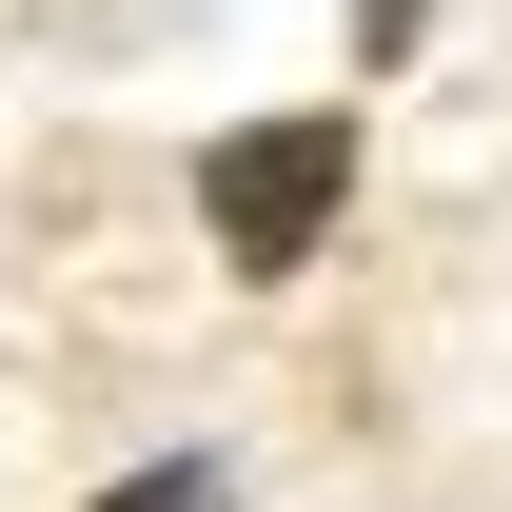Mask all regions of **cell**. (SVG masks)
<instances>
[{"mask_svg": "<svg viewBox=\"0 0 512 512\" xmlns=\"http://www.w3.org/2000/svg\"><path fill=\"white\" fill-rule=\"evenodd\" d=\"M335 217H355V119H237L217 158H197V237L237 256V276H316Z\"/></svg>", "mask_w": 512, "mask_h": 512, "instance_id": "1", "label": "cell"}, {"mask_svg": "<svg viewBox=\"0 0 512 512\" xmlns=\"http://www.w3.org/2000/svg\"><path fill=\"white\" fill-rule=\"evenodd\" d=\"M99 512H237V473H217V453H138Z\"/></svg>", "mask_w": 512, "mask_h": 512, "instance_id": "2", "label": "cell"}, {"mask_svg": "<svg viewBox=\"0 0 512 512\" xmlns=\"http://www.w3.org/2000/svg\"><path fill=\"white\" fill-rule=\"evenodd\" d=\"M414 40H434V0H355V79H394Z\"/></svg>", "mask_w": 512, "mask_h": 512, "instance_id": "3", "label": "cell"}]
</instances>
